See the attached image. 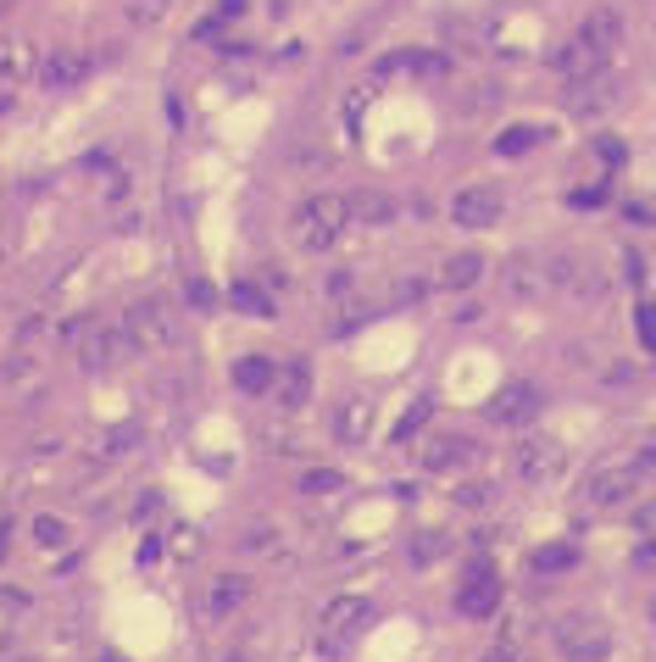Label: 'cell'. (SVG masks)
I'll use <instances>...</instances> for the list:
<instances>
[{"label": "cell", "instance_id": "6da1fadb", "mask_svg": "<svg viewBox=\"0 0 656 662\" xmlns=\"http://www.w3.org/2000/svg\"><path fill=\"white\" fill-rule=\"evenodd\" d=\"M289 228H295V240H300L306 251H335V245L346 240V228H357V217H351V195H335V190L306 195V201L295 206Z\"/></svg>", "mask_w": 656, "mask_h": 662}, {"label": "cell", "instance_id": "7a4b0ae2", "mask_svg": "<svg viewBox=\"0 0 656 662\" xmlns=\"http://www.w3.org/2000/svg\"><path fill=\"white\" fill-rule=\"evenodd\" d=\"M129 352H134V340H129L123 323H112V317L79 323V363H84L90 374H106V368L129 363Z\"/></svg>", "mask_w": 656, "mask_h": 662}, {"label": "cell", "instance_id": "3957f363", "mask_svg": "<svg viewBox=\"0 0 656 662\" xmlns=\"http://www.w3.org/2000/svg\"><path fill=\"white\" fill-rule=\"evenodd\" d=\"M562 468H567V451L556 446V440H517L512 446V473L523 479V485H551V479H562Z\"/></svg>", "mask_w": 656, "mask_h": 662}, {"label": "cell", "instance_id": "277c9868", "mask_svg": "<svg viewBox=\"0 0 656 662\" xmlns=\"http://www.w3.org/2000/svg\"><path fill=\"white\" fill-rule=\"evenodd\" d=\"M495 607H501V573H495L490 557H473V562H468V579H462V590H457V612H462V618H490Z\"/></svg>", "mask_w": 656, "mask_h": 662}, {"label": "cell", "instance_id": "5b68a950", "mask_svg": "<svg viewBox=\"0 0 656 662\" xmlns=\"http://www.w3.org/2000/svg\"><path fill=\"white\" fill-rule=\"evenodd\" d=\"M556 651L562 662H606L612 656V629L595 623V618H573L556 629Z\"/></svg>", "mask_w": 656, "mask_h": 662}, {"label": "cell", "instance_id": "8992f818", "mask_svg": "<svg viewBox=\"0 0 656 662\" xmlns=\"http://www.w3.org/2000/svg\"><path fill=\"white\" fill-rule=\"evenodd\" d=\"M123 328H129L134 352H162V346H173V312H167L162 301H134L129 317H123Z\"/></svg>", "mask_w": 656, "mask_h": 662}, {"label": "cell", "instance_id": "52a82bcc", "mask_svg": "<svg viewBox=\"0 0 656 662\" xmlns=\"http://www.w3.org/2000/svg\"><path fill=\"white\" fill-rule=\"evenodd\" d=\"M451 223L457 228H495L501 223V195L490 190V184H468V190H457V201H451Z\"/></svg>", "mask_w": 656, "mask_h": 662}, {"label": "cell", "instance_id": "ba28073f", "mask_svg": "<svg viewBox=\"0 0 656 662\" xmlns=\"http://www.w3.org/2000/svg\"><path fill=\"white\" fill-rule=\"evenodd\" d=\"M634 490H639V468H634V462H606V468H595L590 485H584V496H590L595 507H623Z\"/></svg>", "mask_w": 656, "mask_h": 662}, {"label": "cell", "instance_id": "9c48e42d", "mask_svg": "<svg viewBox=\"0 0 656 662\" xmlns=\"http://www.w3.org/2000/svg\"><path fill=\"white\" fill-rule=\"evenodd\" d=\"M245 601H250V579H245V573H217V579L201 590V618H206V623H223V618H234Z\"/></svg>", "mask_w": 656, "mask_h": 662}, {"label": "cell", "instance_id": "30bf717a", "mask_svg": "<svg viewBox=\"0 0 656 662\" xmlns=\"http://www.w3.org/2000/svg\"><path fill=\"white\" fill-rule=\"evenodd\" d=\"M90 68H95V57H90V51L57 45V51H45V62H40V84H45V90H73V84H84V79H90Z\"/></svg>", "mask_w": 656, "mask_h": 662}, {"label": "cell", "instance_id": "8fae6325", "mask_svg": "<svg viewBox=\"0 0 656 662\" xmlns=\"http://www.w3.org/2000/svg\"><path fill=\"white\" fill-rule=\"evenodd\" d=\"M479 457V446L468 440V435H429L423 446H418V462L429 468V473H451V468H468Z\"/></svg>", "mask_w": 656, "mask_h": 662}, {"label": "cell", "instance_id": "7c38bea8", "mask_svg": "<svg viewBox=\"0 0 656 662\" xmlns=\"http://www.w3.org/2000/svg\"><path fill=\"white\" fill-rule=\"evenodd\" d=\"M606 62H612V57H601V51H595L590 40H578V34H573V40H567V45H562L556 57H551V68H556V73H562L567 84L601 79V73H606Z\"/></svg>", "mask_w": 656, "mask_h": 662}, {"label": "cell", "instance_id": "4fadbf2b", "mask_svg": "<svg viewBox=\"0 0 656 662\" xmlns=\"http://www.w3.org/2000/svg\"><path fill=\"white\" fill-rule=\"evenodd\" d=\"M373 612H379V607H373L368 595H335V601L322 607V629H328V634H362V629L373 623Z\"/></svg>", "mask_w": 656, "mask_h": 662}, {"label": "cell", "instance_id": "5bb4252c", "mask_svg": "<svg viewBox=\"0 0 656 662\" xmlns=\"http://www.w3.org/2000/svg\"><path fill=\"white\" fill-rule=\"evenodd\" d=\"M368 435H373V401L368 396H346L335 407V440L340 446H368Z\"/></svg>", "mask_w": 656, "mask_h": 662}, {"label": "cell", "instance_id": "9a60e30c", "mask_svg": "<svg viewBox=\"0 0 656 662\" xmlns=\"http://www.w3.org/2000/svg\"><path fill=\"white\" fill-rule=\"evenodd\" d=\"M484 413H490L495 424H529V418L540 413V390H534V385H506V390L490 396Z\"/></svg>", "mask_w": 656, "mask_h": 662}, {"label": "cell", "instance_id": "2e32d148", "mask_svg": "<svg viewBox=\"0 0 656 662\" xmlns=\"http://www.w3.org/2000/svg\"><path fill=\"white\" fill-rule=\"evenodd\" d=\"M484 273H490V256H484V251H457V256L440 267V284H445V289H473Z\"/></svg>", "mask_w": 656, "mask_h": 662}, {"label": "cell", "instance_id": "e0dca14e", "mask_svg": "<svg viewBox=\"0 0 656 662\" xmlns=\"http://www.w3.org/2000/svg\"><path fill=\"white\" fill-rule=\"evenodd\" d=\"M578 40H590L601 57H612V51L623 45V18H617V12H590L584 29H578Z\"/></svg>", "mask_w": 656, "mask_h": 662}, {"label": "cell", "instance_id": "ac0fdd59", "mask_svg": "<svg viewBox=\"0 0 656 662\" xmlns=\"http://www.w3.org/2000/svg\"><path fill=\"white\" fill-rule=\"evenodd\" d=\"M234 385H239L245 396H262V390H273V357H262V352L239 357V363H234Z\"/></svg>", "mask_w": 656, "mask_h": 662}, {"label": "cell", "instance_id": "d6986e66", "mask_svg": "<svg viewBox=\"0 0 656 662\" xmlns=\"http://www.w3.org/2000/svg\"><path fill=\"white\" fill-rule=\"evenodd\" d=\"M351 217H357V223H368V228H379V223H390V217H396V201H390V195H379V190H362V195H351Z\"/></svg>", "mask_w": 656, "mask_h": 662}, {"label": "cell", "instance_id": "ffe728a7", "mask_svg": "<svg viewBox=\"0 0 656 662\" xmlns=\"http://www.w3.org/2000/svg\"><path fill=\"white\" fill-rule=\"evenodd\" d=\"M306 401H311V368L295 357V363L284 368V407H289V413H300Z\"/></svg>", "mask_w": 656, "mask_h": 662}, {"label": "cell", "instance_id": "44dd1931", "mask_svg": "<svg viewBox=\"0 0 656 662\" xmlns=\"http://www.w3.org/2000/svg\"><path fill=\"white\" fill-rule=\"evenodd\" d=\"M573 562H578V546H573V540H551V546L534 551V573H567Z\"/></svg>", "mask_w": 656, "mask_h": 662}, {"label": "cell", "instance_id": "7402d4cb", "mask_svg": "<svg viewBox=\"0 0 656 662\" xmlns=\"http://www.w3.org/2000/svg\"><path fill=\"white\" fill-rule=\"evenodd\" d=\"M34 73V51L23 40H0V79H29Z\"/></svg>", "mask_w": 656, "mask_h": 662}, {"label": "cell", "instance_id": "603a6c76", "mask_svg": "<svg viewBox=\"0 0 656 662\" xmlns=\"http://www.w3.org/2000/svg\"><path fill=\"white\" fill-rule=\"evenodd\" d=\"M245 7H250V0H217L212 18H201V23H195V40H217V34H223V29H228Z\"/></svg>", "mask_w": 656, "mask_h": 662}, {"label": "cell", "instance_id": "cb8c5ba5", "mask_svg": "<svg viewBox=\"0 0 656 662\" xmlns=\"http://www.w3.org/2000/svg\"><path fill=\"white\" fill-rule=\"evenodd\" d=\"M351 479L340 473V468H306L300 473V496H340Z\"/></svg>", "mask_w": 656, "mask_h": 662}, {"label": "cell", "instance_id": "d4e9b609", "mask_svg": "<svg viewBox=\"0 0 656 662\" xmlns=\"http://www.w3.org/2000/svg\"><path fill=\"white\" fill-rule=\"evenodd\" d=\"M429 413H434V401H429V396H418V401H412V407L401 413V424H396V435H390V440H396V446H412V440L423 435Z\"/></svg>", "mask_w": 656, "mask_h": 662}, {"label": "cell", "instance_id": "484cf974", "mask_svg": "<svg viewBox=\"0 0 656 662\" xmlns=\"http://www.w3.org/2000/svg\"><path fill=\"white\" fill-rule=\"evenodd\" d=\"M545 140V129L540 123H517V129H501V140H495V151L501 156H517V151H529V145H540Z\"/></svg>", "mask_w": 656, "mask_h": 662}, {"label": "cell", "instance_id": "4316f807", "mask_svg": "<svg viewBox=\"0 0 656 662\" xmlns=\"http://www.w3.org/2000/svg\"><path fill=\"white\" fill-rule=\"evenodd\" d=\"M29 529H34V540H40V546H45V551H62V546H68V540H73V529H68V523H62V518H51V512H40V518H34V523H29Z\"/></svg>", "mask_w": 656, "mask_h": 662}, {"label": "cell", "instance_id": "83f0119b", "mask_svg": "<svg viewBox=\"0 0 656 662\" xmlns=\"http://www.w3.org/2000/svg\"><path fill=\"white\" fill-rule=\"evenodd\" d=\"M234 306H239V312H256V317H273V301L262 295L256 278H239V284H234Z\"/></svg>", "mask_w": 656, "mask_h": 662}, {"label": "cell", "instance_id": "f1b7e54d", "mask_svg": "<svg viewBox=\"0 0 656 662\" xmlns=\"http://www.w3.org/2000/svg\"><path fill=\"white\" fill-rule=\"evenodd\" d=\"M495 501V485L490 479H468V485H457V507H468V512H484Z\"/></svg>", "mask_w": 656, "mask_h": 662}, {"label": "cell", "instance_id": "f546056e", "mask_svg": "<svg viewBox=\"0 0 656 662\" xmlns=\"http://www.w3.org/2000/svg\"><path fill=\"white\" fill-rule=\"evenodd\" d=\"M595 162H601L606 173H617V167H623V145H617L612 134H601V140H595Z\"/></svg>", "mask_w": 656, "mask_h": 662}, {"label": "cell", "instance_id": "4dcf8cb0", "mask_svg": "<svg viewBox=\"0 0 656 662\" xmlns=\"http://www.w3.org/2000/svg\"><path fill=\"white\" fill-rule=\"evenodd\" d=\"M606 201H612V179H601L590 190H573V206H606Z\"/></svg>", "mask_w": 656, "mask_h": 662}, {"label": "cell", "instance_id": "1f68e13d", "mask_svg": "<svg viewBox=\"0 0 656 662\" xmlns=\"http://www.w3.org/2000/svg\"><path fill=\"white\" fill-rule=\"evenodd\" d=\"M412 557H418V562H434V557H445V534H418Z\"/></svg>", "mask_w": 656, "mask_h": 662}, {"label": "cell", "instance_id": "d6a6232c", "mask_svg": "<svg viewBox=\"0 0 656 662\" xmlns=\"http://www.w3.org/2000/svg\"><path fill=\"white\" fill-rule=\"evenodd\" d=\"M639 340L656 352V306H639Z\"/></svg>", "mask_w": 656, "mask_h": 662}, {"label": "cell", "instance_id": "836d02e7", "mask_svg": "<svg viewBox=\"0 0 656 662\" xmlns=\"http://www.w3.org/2000/svg\"><path fill=\"white\" fill-rule=\"evenodd\" d=\"M479 662H523V651H517V645H495V651H484Z\"/></svg>", "mask_w": 656, "mask_h": 662}, {"label": "cell", "instance_id": "e575fe53", "mask_svg": "<svg viewBox=\"0 0 656 662\" xmlns=\"http://www.w3.org/2000/svg\"><path fill=\"white\" fill-rule=\"evenodd\" d=\"M656 462V435H645V446H639V457H634V468H650Z\"/></svg>", "mask_w": 656, "mask_h": 662}, {"label": "cell", "instance_id": "d590c367", "mask_svg": "<svg viewBox=\"0 0 656 662\" xmlns=\"http://www.w3.org/2000/svg\"><path fill=\"white\" fill-rule=\"evenodd\" d=\"M0 112H12V95H0Z\"/></svg>", "mask_w": 656, "mask_h": 662}, {"label": "cell", "instance_id": "8d00e7d4", "mask_svg": "<svg viewBox=\"0 0 656 662\" xmlns=\"http://www.w3.org/2000/svg\"><path fill=\"white\" fill-rule=\"evenodd\" d=\"M645 612H650V623H656V595H650V607H645Z\"/></svg>", "mask_w": 656, "mask_h": 662}, {"label": "cell", "instance_id": "74e56055", "mask_svg": "<svg viewBox=\"0 0 656 662\" xmlns=\"http://www.w3.org/2000/svg\"><path fill=\"white\" fill-rule=\"evenodd\" d=\"M7 7H18V0H0V12H7Z\"/></svg>", "mask_w": 656, "mask_h": 662}]
</instances>
